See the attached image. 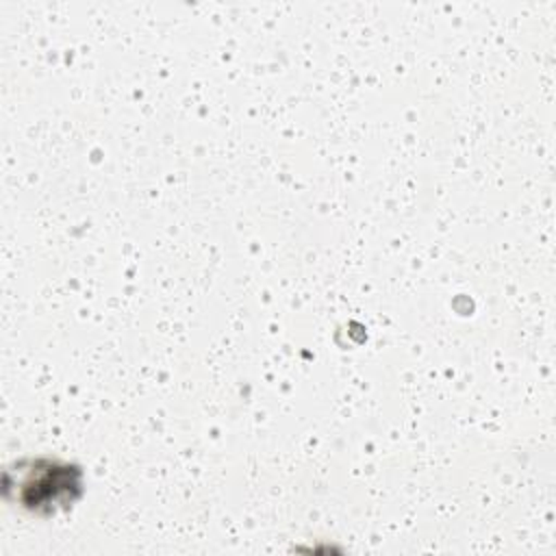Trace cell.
I'll return each mask as SVG.
<instances>
[{"instance_id":"1","label":"cell","mask_w":556,"mask_h":556,"mask_svg":"<svg viewBox=\"0 0 556 556\" xmlns=\"http://www.w3.org/2000/svg\"><path fill=\"white\" fill-rule=\"evenodd\" d=\"M78 493V471L56 463H35L22 482V502L26 508L72 502Z\"/></svg>"}]
</instances>
